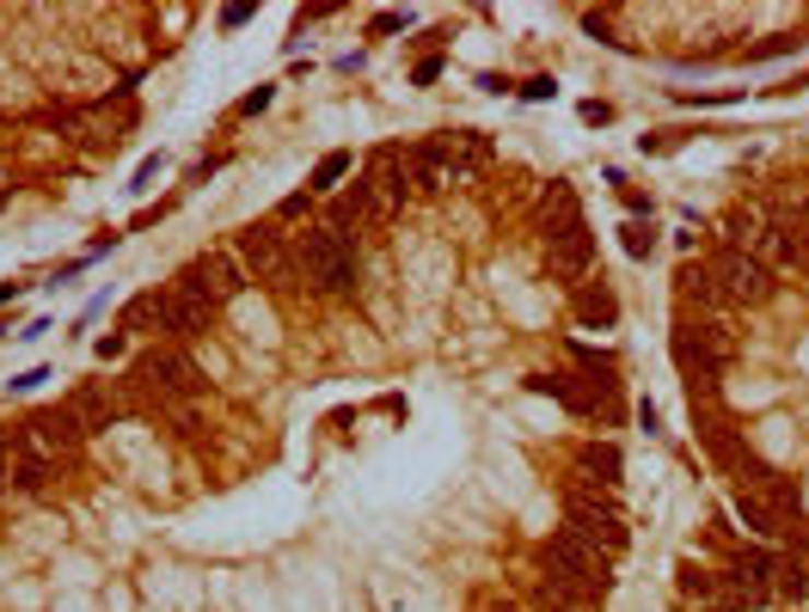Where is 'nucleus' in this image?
Here are the masks:
<instances>
[{"instance_id": "0eeeda50", "label": "nucleus", "mask_w": 809, "mask_h": 612, "mask_svg": "<svg viewBox=\"0 0 809 612\" xmlns=\"http://www.w3.org/2000/svg\"><path fill=\"white\" fill-rule=\"evenodd\" d=\"M773 564H778V551H736L730 564L717 569V607L724 612H766L773 607Z\"/></svg>"}, {"instance_id": "58836bf2", "label": "nucleus", "mask_w": 809, "mask_h": 612, "mask_svg": "<svg viewBox=\"0 0 809 612\" xmlns=\"http://www.w3.org/2000/svg\"><path fill=\"white\" fill-rule=\"evenodd\" d=\"M687 612H724V607H717V600H712V607H687Z\"/></svg>"}, {"instance_id": "7c9ffc66", "label": "nucleus", "mask_w": 809, "mask_h": 612, "mask_svg": "<svg viewBox=\"0 0 809 612\" xmlns=\"http://www.w3.org/2000/svg\"><path fill=\"white\" fill-rule=\"evenodd\" d=\"M521 98H534V105H540V98H552V74H534L528 86H521Z\"/></svg>"}, {"instance_id": "f8f14e48", "label": "nucleus", "mask_w": 809, "mask_h": 612, "mask_svg": "<svg viewBox=\"0 0 809 612\" xmlns=\"http://www.w3.org/2000/svg\"><path fill=\"white\" fill-rule=\"evenodd\" d=\"M546 270H552V282H564V289H583L595 275V233L583 227V221L546 233Z\"/></svg>"}, {"instance_id": "9b49d317", "label": "nucleus", "mask_w": 809, "mask_h": 612, "mask_svg": "<svg viewBox=\"0 0 809 612\" xmlns=\"http://www.w3.org/2000/svg\"><path fill=\"white\" fill-rule=\"evenodd\" d=\"M675 313H687V319H724L730 325V313H736V301L724 294V282L712 275V263H693L687 258L681 270H675Z\"/></svg>"}, {"instance_id": "4c0bfd02", "label": "nucleus", "mask_w": 809, "mask_h": 612, "mask_svg": "<svg viewBox=\"0 0 809 612\" xmlns=\"http://www.w3.org/2000/svg\"><path fill=\"white\" fill-rule=\"evenodd\" d=\"M484 612H521V607H509V600H503V607H484Z\"/></svg>"}, {"instance_id": "39448f33", "label": "nucleus", "mask_w": 809, "mask_h": 612, "mask_svg": "<svg viewBox=\"0 0 809 612\" xmlns=\"http://www.w3.org/2000/svg\"><path fill=\"white\" fill-rule=\"evenodd\" d=\"M540 576L559 581V588H576V595L607 600V588H613V557H601L595 545H583V539H571L559 527V533L540 545Z\"/></svg>"}, {"instance_id": "1a4fd4ad", "label": "nucleus", "mask_w": 809, "mask_h": 612, "mask_svg": "<svg viewBox=\"0 0 809 612\" xmlns=\"http://www.w3.org/2000/svg\"><path fill=\"white\" fill-rule=\"evenodd\" d=\"M564 533L583 539V545H595L601 557H620L625 539H632V527H625L620 503L613 496H589V490H571V508H564Z\"/></svg>"}, {"instance_id": "f257e3e1", "label": "nucleus", "mask_w": 809, "mask_h": 612, "mask_svg": "<svg viewBox=\"0 0 809 612\" xmlns=\"http://www.w3.org/2000/svg\"><path fill=\"white\" fill-rule=\"evenodd\" d=\"M675 367L687 374V398L693 404H712L717 398V380H724V367L736 362V337L724 319H687V313H675Z\"/></svg>"}, {"instance_id": "72a5a7b5", "label": "nucleus", "mask_w": 809, "mask_h": 612, "mask_svg": "<svg viewBox=\"0 0 809 612\" xmlns=\"http://www.w3.org/2000/svg\"><path fill=\"white\" fill-rule=\"evenodd\" d=\"M792 557H804V564H809V527H792Z\"/></svg>"}, {"instance_id": "412c9836", "label": "nucleus", "mask_w": 809, "mask_h": 612, "mask_svg": "<svg viewBox=\"0 0 809 612\" xmlns=\"http://www.w3.org/2000/svg\"><path fill=\"white\" fill-rule=\"evenodd\" d=\"M773 595L792 600V607H809V564H804V557L778 551V564H773Z\"/></svg>"}, {"instance_id": "7ed1b4c3", "label": "nucleus", "mask_w": 809, "mask_h": 612, "mask_svg": "<svg viewBox=\"0 0 809 612\" xmlns=\"http://www.w3.org/2000/svg\"><path fill=\"white\" fill-rule=\"evenodd\" d=\"M295 258H301V282H307L313 294H350L356 289V239H343L338 227H326V221H307V227L295 233Z\"/></svg>"}, {"instance_id": "dca6fc26", "label": "nucleus", "mask_w": 809, "mask_h": 612, "mask_svg": "<svg viewBox=\"0 0 809 612\" xmlns=\"http://www.w3.org/2000/svg\"><path fill=\"white\" fill-rule=\"evenodd\" d=\"M571 313H576V325H583V331H613V325H620V294H613V282H583V289H571Z\"/></svg>"}, {"instance_id": "ddd939ff", "label": "nucleus", "mask_w": 809, "mask_h": 612, "mask_svg": "<svg viewBox=\"0 0 809 612\" xmlns=\"http://www.w3.org/2000/svg\"><path fill=\"white\" fill-rule=\"evenodd\" d=\"M117 331H141V337H160V343H185V325H178V301L172 289H148L117 313Z\"/></svg>"}, {"instance_id": "a211bd4d", "label": "nucleus", "mask_w": 809, "mask_h": 612, "mask_svg": "<svg viewBox=\"0 0 809 612\" xmlns=\"http://www.w3.org/2000/svg\"><path fill=\"white\" fill-rule=\"evenodd\" d=\"M105 86H110V61H98V56H68V68H56V92H68L74 105L98 98Z\"/></svg>"}, {"instance_id": "4be33fe9", "label": "nucleus", "mask_w": 809, "mask_h": 612, "mask_svg": "<svg viewBox=\"0 0 809 612\" xmlns=\"http://www.w3.org/2000/svg\"><path fill=\"white\" fill-rule=\"evenodd\" d=\"M356 172V153H343V148H331V153H319V166H313V178H307V190L313 197H326V190H338L343 178Z\"/></svg>"}, {"instance_id": "9d476101", "label": "nucleus", "mask_w": 809, "mask_h": 612, "mask_svg": "<svg viewBox=\"0 0 809 612\" xmlns=\"http://www.w3.org/2000/svg\"><path fill=\"white\" fill-rule=\"evenodd\" d=\"M705 263H712V275L724 282V294H730L736 306H766L778 294V275L766 270L754 251H742V245H717Z\"/></svg>"}, {"instance_id": "c756f323", "label": "nucleus", "mask_w": 809, "mask_h": 612, "mask_svg": "<svg viewBox=\"0 0 809 612\" xmlns=\"http://www.w3.org/2000/svg\"><path fill=\"white\" fill-rule=\"evenodd\" d=\"M154 178H160V160H141V172H136V197H148V190H154Z\"/></svg>"}, {"instance_id": "c85d7f7f", "label": "nucleus", "mask_w": 809, "mask_h": 612, "mask_svg": "<svg viewBox=\"0 0 809 612\" xmlns=\"http://www.w3.org/2000/svg\"><path fill=\"white\" fill-rule=\"evenodd\" d=\"M124 350H129V331H110V337H98V355H105V362H117Z\"/></svg>"}, {"instance_id": "e433bc0d", "label": "nucleus", "mask_w": 809, "mask_h": 612, "mask_svg": "<svg viewBox=\"0 0 809 612\" xmlns=\"http://www.w3.org/2000/svg\"><path fill=\"white\" fill-rule=\"evenodd\" d=\"M7 197H13V172L0 166V202H7Z\"/></svg>"}, {"instance_id": "6e6552de", "label": "nucleus", "mask_w": 809, "mask_h": 612, "mask_svg": "<svg viewBox=\"0 0 809 612\" xmlns=\"http://www.w3.org/2000/svg\"><path fill=\"white\" fill-rule=\"evenodd\" d=\"M172 294H185V301H197L202 313H221V306L234 301L239 289H246V270H239L234 251H202V258H190L185 270L166 282Z\"/></svg>"}, {"instance_id": "20e7f679", "label": "nucleus", "mask_w": 809, "mask_h": 612, "mask_svg": "<svg viewBox=\"0 0 809 612\" xmlns=\"http://www.w3.org/2000/svg\"><path fill=\"white\" fill-rule=\"evenodd\" d=\"M234 258L246 270V282H265L270 294H295L307 289L301 282V258H295V239L277 227V221H251L246 233L234 239Z\"/></svg>"}, {"instance_id": "a878e982", "label": "nucleus", "mask_w": 809, "mask_h": 612, "mask_svg": "<svg viewBox=\"0 0 809 612\" xmlns=\"http://www.w3.org/2000/svg\"><path fill=\"white\" fill-rule=\"evenodd\" d=\"M270 98H277V86H258L239 98V117H258V110H270Z\"/></svg>"}, {"instance_id": "bb28decb", "label": "nucleus", "mask_w": 809, "mask_h": 612, "mask_svg": "<svg viewBox=\"0 0 809 612\" xmlns=\"http://www.w3.org/2000/svg\"><path fill=\"white\" fill-rule=\"evenodd\" d=\"M404 25H411V13H374V19H368L374 37H387V31H404Z\"/></svg>"}, {"instance_id": "423d86ee", "label": "nucleus", "mask_w": 809, "mask_h": 612, "mask_svg": "<svg viewBox=\"0 0 809 612\" xmlns=\"http://www.w3.org/2000/svg\"><path fill=\"white\" fill-rule=\"evenodd\" d=\"M86 435H93V428L80 423L74 404H49V411H32L25 423L13 428V447H25V454L49 459V466H68V459L86 447Z\"/></svg>"}, {"instance_id": "f03ea898", "label": "nucleus", "mask_w": 809, "mask_h": 612, "mask_svg": "<svg viewBox=\"0 0 809 612\" xmlns=\"http://www.w3.org/2000/svg\"><path fill=\"white\" fill-rule=\"evenodd\" d=\"M124 386L136 398H148V411L178 416V411H190V398H202V367L190 362L178 343H160V350H148L136 367H129Z\"/></svg>"}, {"instance_id": "f704fd0d", "label": "nucleus", "mask_w": 809, "mask_h": 612, "mask_svg": "<svg viewBox=\"0 0 809 612\" xmlns=\"http://www.w3.org/2000/svg\"><path fill=\"white\" fill-rule=\"evenodd\" d=\"M44 380H49L44 367H32V374H19V380H13V392H32V386H44Z\"/></svg>"}, {"instance_id": "473e14b6", "label": "nucleus", "mask_w": 809, "mask_h": 612, "mask_svg": "<svg viewBox=\"0 0 809 612\" xmlns=\"http://www.w3.org/2000/svg\"><path fill=\"white\" fill-rule=\"evenodd\" d=\"M583 122H613V105H601V98H589V105H583Z\"/></svg>"}, {"instance_id": "f3484780", "label": "nucleus", "mask_w": 809, "mask_h": 612, "mask_svg": "<svg viewBox=\"0 0 809 612\" xmlns=\"http://www.w3.org/2000/svg\"><path fill=\"white\" fill-rule=\"evenodd\" d=\"M430 148H436V160L454 172V184H467L472 172L484 166V153H491V141H484V136H472V129H448V136H436Z\"/></svg>"}, {"instance_id": "393cba45", "label": "nucleus", "mask_w": 809, "mask_h": 612, "mask_svg": "<svg viewBox=\"0 0 809 612\" xmlns=\"http://www.w3.org/2000/svg\"><path fill=\"white\" fill-rule=\"evenodd\" d=\"M785 49H797V37H766V44L748 49V61H773V56H785Z\"/></svg>"}, {"instance_id": "2eb2a0df", "label": "nucleus", "mask_w": 809, "mask_h": 612, "mask_svg": "<svg viewBox=\"0 0 809 612\" xmlns=\"http://www.w3.org/2000/svg\"><path fill=\"white\" fill-rule=\"evenodd\" d=\"M625 459L613 442H583L571 459V490H589V496H613V484H620Z\"/></svg>"}, {"instance_id": "c9c22d12", "label": "nucleus", "mask_w": 809, "mask_h": 612, "mask_svg": "<svg viewBox=\"0 0 809 612\" xmlns=\"http://www.w3.org/2000/svg\"><path fill=\"white\" fill-rule=\"evenodd\" d=\"M246 19H251V7H227V13H221V25H227V31H239Z\"/></svg>"}, {"instance_id": "4468645a", "label": "nucleus", "mask_w": 809, "mask_h": 612, "mask_svg": "<svg viewBox=\"0 0 809 612\" xmlns=\"http://www.w3.org/2000/svg\"><path fill=\"white\" fill-rule=\"evenodd\" d=\"M797 508L804 503H778V496H761V490H736V520L754 539H792Z\"/></svg>"}, {"instance_id": "cd10ccee", "label": "nucleus", "mask_w": 809, "mask_h": 612, "mask_svg": "<svg viewBox=\"0 0 809 612\" xmlns=\"http://www.w3.org/2000/svg\"><path fill=\"white\" fill-rule=\"evenodd\" d=\"M307 209H313V190H301V197H289V202L277 209V221H301Z\"/></svg>"}, {"instance_id": "5701e85b", "label": "nucleus", "mask_w": 809, "mask_h": 612, "mask_svg": "<svg viewBox=\"0 0 809 612\" xmlns=\"http://www.w3.org/2000/svg\"><path fill=\"white\" fill-rule=\"evenodd\" d=\"M620 245H625V258H650V251H656V227H650V221H625V227H620Z\"/></svg>"}, {"instance_id": "2f4dec72", "label": "nucleus", "mask_w": 809, "mask_h": 612, "mask_svg": "<svg viewBox=\"0 0 809 612\" xmlns=\"http://www.w3.org/2000/svg\"><path fill=\"white\" fill-rule=\"evenodd\" d=\"M436 74H442V56H423V61H418V74H411V80H418V86H430Z\"/></svg>"}, {"instance_id": "b1692460", "label": "nucleus", "mask_w": 809, "mask_h": 612, "mask_svg": "<svg viewBox=\"0 0 809 612\" xmlns=\"http://www.w3.org/2000/svg\"><path fill=\"white\" fill-rule=\"evenodd\" d=\"M681 141H687V129H656V136H644L638 148H644V153H675Z\"/></svg>"}, {"instance_id": "aec40b11", "label": "nucleus", "mask_w": 809, "mask_h": 612, "mask_svg": "<svg viewBox=\"0 0 809 612\" xmlns=\"http://www.w3.org/2000/svg\"><path fill=\"white\" fill-rule=\"evenodd\" d=\"M74 411H80V423H86V428H110L117 416L129 411V398L124 392H105V386H86V392L74 398Z\"/></svg>"}, {"instance_id": "6ab92c4d", "label": "nucleus", "mask_w": 809, "mask_h": 612, "mask_svg": "<svg viewBox=\"0 0 809 612\" xmlns=\"http://www.w3.org/2000/svg\"><path fill=\"white\" fill-rule=\"evenodd\" d=\"M404 166H411V197H442V190H454V172L436 160V148H430V141L404 148Z\"/></svg>"}]
</instances>
